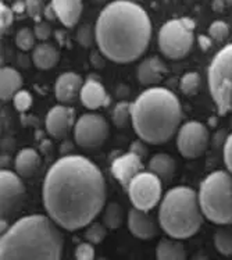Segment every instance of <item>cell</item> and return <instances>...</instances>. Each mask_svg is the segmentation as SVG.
Returning <instances> with one entry per match:
<instances>
[{
  "instance_id": "obj_1",
  "label": "cell",
  "mask_w": 232,
  "mask_h": 260,
  "mask_svg": "<svg viewBox=\"0 0 232 260\" xmlns=\"http://www.w3.org/2000/svg\"><path fill=\"white\" fill-rule=\"evenodd\" d=\"M45 210L63 230L89 225L106 203V181L101 169L79 154H64L46 173L42 185Z\"/></svg>"
},
{
  "instance_id": "obj_2",
  "label": "cell",
  "mask_w": 232,
  "mask_h": 260,
  "mask_svg": "<svg viewBox=\"0 0 232 260\" xmlns=\"http://www.w3.org/2000/svg\"><path fill=\"white\" fill-rule=\"evenodd\" d=\"M152 38L148 13L131 0L107 5L96 21L95 39L101 53L114 63H131L142 56Z\"/></svg>"
},
{
  "instance_id": "obj_3",
  "label": "cell",
  "mask_w": 232,
  "mask_h": 260,
  "mask_svg": "<svg viewBox=\"0 0 232 260\" xmlns=\"http://www.w3.org/2000/svg\"><path fill=\"white\" fill-rule=\"evenodd\" d=\"M63 250L61 227L49 214L18 218L0 238L2 260H60Z\"/></svg>"
},
{
  "instance_id": "obj_4",
  "label": "cell",
  "mask_w": 232,
  "mask_h": 260,
  "mask_svg": "<svg viewBox=\"0 0 232 260\" xmlns=\"http://www.w3.org/2000/svg\"><path fill=\"white\" fill-rule=\"evenodd\" d=\"M181 120L180 99L167 88H148L132 103V127L146 144L169 142L178 133Z\"/></svg>"
},
{
  "instance_id": "obj_5",
  "label": "cell",
  "mask_w": 232,
  "mask_h": 260,
  "mask_svg": "<svg viewBox=\"0 0 232 260\" xmlns=\"http://www.w3.org/2000/svg\"><path fill=\"white\" fill-rule=\"evenodd\" d=\"M203 212L197 192L189 186L171 188L160 202L158 224L171 238L193 237L203 224Z\"/></svg>"
},
{
  "instance_id": "obj_6",
  "label": "cell",
  "mask_w": 232,
  "mask_h": 260,
  "mask_svg": "<svg viewBox=\"0 0 232 260\" xmlns=\"http://www.w3.org/2000/svg\"><path fill=\"white\" fill-rule=\"evenodd\" d=\"M203 216L218 225H232V174L214 171L202 181L197 192Z\"/></svg>"
},
{
  "instance_id": "obj_7",
  "label": "cell",
  "mask_w": 232,
  "mask_h": 260,
  "mask_svg": "<svg viewBox=\"0 0 232 260\" xmlns=\"http://www.w3.org/2000/svg\"><path fill=\"white\" fill-rule=\"evenodd\" d=\"M209 89L218 113H232V43L222 48L209 67Z\"/></svg>"
},
{
  "instance_id": "obj_8",
  "label": "cell",
  "mask_w": 232,
  "mask_h": 260,
  "mask_svg": "<svg viewBox=\"0 0 232 260\" xmlns=\"http://www.w3.org/2000/svg\"><path fill=\"white\" fill-rule=\"evenodd\" d=\"M193 29L195 22L189 18L165 22L158 32V48L161 53L171 60L188 56L193 45Z\"/></svg>"
},
{
  "instance_id": "obj_9",
  "label": "cell",
  "mask_w": 232,
  "mask_h": 260,
  "mask_svg": "<svg viewBox=\"0 0 232 260\" xmlns=\"http://www.w3.org/2000/svg\"><path fill=\"white\" fill-rule=\"evenodd\" d=\"M132 206L149 212L161 202L163 181L152 171H142L127 186Z\"/></svg>"
},
{
  "instance_id": "obj_10",
  "label": "cell",
  "mask_w": 232,
  "mask_h": 260,
  "mask_svg": "<svg viewBox=\"0 0 232 260\" xmlns=\"http://www.w3.org/2000/svg\"><path fill=\"white\" fill-rule=\"evenodd\" d=\"M22 177L10 170L0 171V216L7 221L16 218L25 202Z\"/></svg>"
},
{
  "instance_id": "obj_11",
  "label": "cell",
  "mask_w": 232,
  "mask_h": 260,
  "mask_svg": "<svg viewBox=\"0 0 232 260\" xmlns=\"http://www.w3.org/2000/svg\"><path fill=\"white\" fill-rule=\"evenodd\" d=\"M110 127L105 117L97 113H86L79 117L74 125V138L79 148L95 150L109 138Z\"/></svg>"
},
{
  "instance_id": "obj_12",
  "label": "cell",
  "mask_w": 232,
  "mask_h": 260,
  "mask_svg": "<svg viewBox=\"0 0 232 260\" xmlns=\"http://www.w3.org/2000/svg\"><path fill=\"white\" fill-rule=\"evenodd\" d=\"M209 146V131L199 121H188L177 133V148L185 159H197Z\"/></svg>"
},
{
  "instance_id": "obj_13",
  "label": "cell",
  "mask_w": 232,
  "mask_h": 260,
  "mask_svg": "<svg viewBox=\"0 0 232 260\" xmlns=\"http://www.w3.org/2000/svg\"><path fill=\"white\" fill-rule=\"evenodd\" d=\"M74 110L67 105H57L50 109L46 116V129L54 139H63L67 137L74 124Z\"/></svg>"
},
{
  "instance_id": "obj_14",
  "label": "cell",
  "mask_w": 232,
  "mask_h": 260,
  "mask_svg": "<svg viewBox=\"0 0 232 260\" xmlns=\"http://www.w3.org/2000/svg\"><path fill=\"white\" fill-rule=\"evenodd\" d=\"M143 171L142 157L135 152H128L118 156L111 163V174L122 186L127 188L135 177Z\"/></svg>"
},
{
  "instance_id": "obj_15",
  "label": "cell",
  "mask_w": 232,
  "mask_h": 260,
  "mask_svg": "<svg viewBox=\"0 0 232 260\" xmlns=\"http://www.w3.org/2000/svg\"><path fill=\"white\" fill-rule=\"evenodd\" d=\"M128 229L131 234L138 239H153L158 234L157 223L154 221V218L145 210L132 207L128 212Z\"/></svg>"
},
{
  "instance_id": "obj_16",
  "label": "cell",
  "mask_w": 232,
  "mask_h": 260,
  "mask_svg": "<svg viewBox=\"0 0 232 260\" xmlns=\"http://www.w3.org/2000/svg\"><path fill=\"white\" fill-rule=\"evenodd\" d=\"M82 78L77 73H64L57 78L54 84V95L60 103L70 105L74 103L75 99L81 93L82 88Z\"/></svg>"
},
{
  "instance_id": "obj_17",
  "label": "cell",
  "mask_w": 232,
  "mask_h": 260,
  "mask_svg": "<svg viewBox=\"0 0 232 260\" xmlns=\"http://www.w3.org/2000/svg\"><path fill=\"white\" fill-rule=\"evenodd\" d=\"M79 98H81L82 105L89 110L101 109V107L107 106L110 103V96L107 95L103 84L99 82L96 78H92V77H89L84 82V85L81 88Z\"/></svg>"
},
{
  "instance_id": "obj_18",
  "label": "cell",
  "mask_w": 232,
  "mask_h": 260,
  "mask_svg": "<svg viewBox=\"0 0 232 260\" xmlns=\"http://www.w3.org/2000/svg\"><path fill=\"white\" fill-rule=\"evenodd\" d=\"M167 73V67L161 58L148 57L138 67V81L143 86H154L161 82Z\"/></svg>"
},
{
  "instance_id": "obj_19",
  "label": "cell",
  "mask_w": 232,
  "mask_h": 260,
  "mask_svg": "<svg viewBox=\"0 0 232 260\" xmlns=\"http://www.w3.org/2000/svg\"><path fill=\"white\" fill-rule=\"evenodd\" d=\"M41 156L35 149L25 148L21 149L16 156V161H14V167H16V173L22 178H29L32 175H35L41 167Z\"/></svg>"
},
{
  "instance_id": "obj_20",
  "label": "cell",
  "mask_w": 232,
  "mask_h": 260,
  "mask_svg": "<svg viewBox=\"0 0 232 260\" xmlns=\"http://www.w3.org/2000/svg\"><path fill=\"white\" fill-rule=\"evenodd\" d=\"M57 18L65 27H74L82 13V0H52Z\"/></svg>"
},
{
  "instance_id": "obj_21",
  "label": "cell",
  "mask_w": 232,
  "mask_h": 260,
  "mask_svg": "<svg viewBox=\"0 0 232 260\" xmlns=\"http://www.w3.org/2000/svg\"><path fill=\"white\" fill-rule=\"evenodd\" d=\"M22 77L17 70L3 67L0 71V98L2 101H10L18 90H21Z\"/></svg>"
},
{
  "instance_id": "obj_22",
  "label": "cell",
  "mask_w": 232,
  "mask_h": 260,
  "mask_svg": "<svg viewBox=\"0 0 232 260\" xmlns=\"http://www.w3.org/2000/svg\"><path fill=\"white\" fill-rule=\"evenodd\" d=\"M175 170H177V163L174 157H171L167 153L154 154L153 157L149 160V171L157 175L163 182H170L173 180Z\"/></svg>"
},
{
  "instance_id": "obj_23",
  "label": "cell",
  "mask_w": 232,
  "mask_h": 260,
  "mask_svg": "<svg viewBox=\"0 0 232 260\" xmlns=\"http://www.w3.org/2000/svg\"><path fill=\"white\" fill-rule=\"evenodd\" d=\"M60 60V54L54 45L42 42L37 45L32 52V61L39 70H52Z\"/></svg>"
},
{
  "instance_id": "obj_24",
  "label": "cell",
  "mask_w": 232,
  "mask_h": 260,
  "mask_svg": "<svg viewBox=\"0 0 232 260\" xmlns=\"http://www.w3.org/2000/svg\"><path fill=\"white\" fill-rule=\"evenodd\" d=\"M156 257L157 260H185L186 250L181 239L163 238L156 248Z\"/></svg>"
},
{
  "instance_id": "obj_25",
  "label": "cell",
  "mask_w": 232,
  "mask_h": 260,
  "mask_svg": "<svg viewBox=\"0 0 232 260\" xmlns=\"http://www.w3.org/2000/svg\"><path fill=\"white\" fill-rule=\"evenodd\" d=\"M124 221V210L117 202H110L105 207L103 223L109 230L120 229Z\"/></svg>"
},
{
  "instance_id": "obj_26",
  "label": "cell",
  "mask_w": 232,
  "mask_h": 260,
  "mask_svg": "<svg viewBox=\"0 0 232 260\" xmlns=\"http://www.w3.org/2000/svg\"><path fill=\"white\" fill-rule=\"evenodd\" d=\"M214 245L222 256H232V229H218L214 234Z\"/></svg>"
},
{
  "instance_id": "obj_27",
  "label": "cell",
  "mask_w": 232,
  "mask_h": 260,
  "mask_svg": "<svg viewBox=\"0 0 232 260\" xmlns=\"http://www.w3.org/2000/svg\"><path fill=\"white\" fill-rule=\"evenodd\" d=\"M111 117H113V122L116 127H127L128 122L132 121V103H128V102L117 103Z\"/></svg>"
},
{
  "instance_id": "obj_28",
  "label": "cell",
  "mask_w": 232,
  "mask_h": 260,
  "mask_svg": "<svg viewBox=\"0 0 232 260\" xmlns=\"http://www.w3.org/2000/svg\"><path fill=\"white\" fill-rule=\"evenodd\" d=\"M107 227L105 225L103 221H92L89 225H86V231H85V239L93 245H99L101 242L105 241L107 237Z\"/></svg>"
},
{
  "instance_id": "obj_29",
  "label": "cell",
  "mask_w": 232,
  "mask_h": 260,
  "mask_svg": "<svg viewBox=\"0 0 232 260\" xmlns=\"http://www.w3.org/2000/svg\"><path fill=\"white\" fill-rule=\"evenodd\" d=\"M201 84H202V78L199 73H186V74L181 78L180 86H181V92L186 96H193L196 95L199 89H201Z\"/></svg>"
},
{
  "instance_id": "obj_30",
  "label": "cell",
  "mask_w": 232,
  "mask_h": 260,
  "mask_svg": "<svg viewBox=\"0 0 232 260\" xmlns=\"http://www.w3.org/2000/svg\"><path fill=\"white\" fill-rule=\"evenodd\" d=\"M35 32H32L29 28H21L20 31L17 32L16 37V45L17 48L21 49L24 52L34 49L35 45Z\"/></svg>"
},
{
  "instance_id": "obj_31",
  "label": "cell",
  "mask_w": 232,
  "mask_h": 260,
  "mask_svg": "<svg viewBox=\"0 0 232 260\" xmlns=\"http://www.w3.org/2000/svg\"><path fill=\"white\" fill-rule=\"evenodd\" d=\"M13 102H14V107L18 112H26L32 106V96L28 90L21 89L14 95Z\"/></svg>"
},
{
  "instance_id": "obj_32",
  "label": "cell",
  "mask_w": 232,
  "mask_h": 260,
  "mask_svg": "<svg viewBox=\"0 0 232 260\" xmlns=\"http://www.w3.org/2000/svg\"><path fill=\"white\" fill-rule=\"evenodd\" d=\"M211 39H214L217 42H221L229 34V27L224 21H214L209 28Z\"/></svg>"
},
{
  "instance_id": "obj_33",
  "label": "cell",
  "mask_w": 232,
  "mask_h": 260,
  "mask_svg": "<svg viewBox=\"0 0 232 260\" xmlns=\"http://www.w3.org/2000/svg\"><path fill=\"white\" fill-rule=\"evenodd\" d=\"M95 248L90 242H81L75 248V259L77 260H93L95 259Z\"/></svg>"
},
{
  "instance_id": "obj_34",
  "label": "cell",
  "mask_w": 232,
  "mask_h": 260,
  "mask_svg": "<svg viewBox=\"0 0 232 260\" xmlns=\"http://www.w3.org/2000/svg\"><path fill=\"white\" fill-rule=\"evenodd\" d=\"M77 41H78L84 48H89L93 43V32H92V28L85 24L82 27L79 28L78 32H77Z\"/></svg>"
},
{
  "instance_id": "obj_35",
  "label": "cell",
  "mask_w": 232,
  "mask_h": 260,
  "mask_svg": "<svg viewBox=\"0 0 232 260\" xmlns=\"http://www.w3.org/2000/svg\"><path fill=\"white\" fill-rule=\"evenodd\" d=\"M13 18H14V11L13 9H10L9 6L0 5V22H2V31H5L7 28L10 27L11 22H13Z\"/></svg>"
},
{
  "instance_id": "obj_36",
  "label": "cell",
  "mask_w": 232,
  "mask_h": 260,
  "mask_svg": "<svg viewBox=\"0 0 232 260\" xmlns=\"http://www.w3.org/2000/svg\"><path fill=\"white\" fill-rule=\"evenodd\" d=\"M26 3V13H28V16L32 17V18H35L38 20L41 14H42V0H25Z\"/></svg>"
},
{
  "instance_id": "obj_37",
  "label": "cell",
  "mask_w": 232,
  "mask_h": 260,
  "mask_svg": "<svg viewBox=\"0 0 232 260\" xmlns=\"http://www.w3.org/2000/svg\"><path fill=\"white\" fill-rule=\"evenodd\" d=\"M34 32H35L37 39H39V41H46L50 37V34H52V28H50V25L46 21H39L35 25Z\"/></svg>"
},
{
  "instance_id": "obj_38",
  "label": "cell",
  "mask_w": 232,
  "mask_h": 260,
  "mask_svg": "<svg viewBox=\"0 0 232 260\" xmlns=\"http://www.w3.org/2000/svg\"><path fill=\"white\" fill-rule=\"evenodd\" d=\"M224 163L227 170L232 174V134H229L224 145Z\"/></svg>"
},
{
  "instance_id": "obj_39",
  "label": "cell",
  "mask_w": 232,
  "mask_h": 260,
  "mask_svg": "<svg viewBox=\"0 0 232 260\" xmlns=\"http://www.w3.org/2000/svg\"><path fill=\"white\" fill-rule=\"evenodd\" d=\"M145 144H146V142H145V141H142V139L132 142L131 152H135V153L139 154L141 157H143L145 154L148 153V149H146V145Z\"/></svg>"
},
{
  "instance_id": "obj_40",
  "label": "cell",
  "mask_w": 232,
  "mask_h": 260,
  "mask_svg": "<svg viewBox=\"0 0 232 260\" xmlns=\"http://www.w3.org/2000/svg\"><path fill=\"white\" fill-rule=\"evenodd\" d=\"M13 11L14 13H18V14H21V13H24V11L26 10V3L24 2V0H17V2H14V5H13Z\"/></svg>"
},
{
  "instance_id": "obj_41",
  "label": "cell",
  "mask_w": 232,
  "mask_h": 260,
  "mask_svg": "<svg viewBox=\"0 0 232 260\" xmlns=\"http://www.w3.org/2000/svg\"><path fill=\"white\" fill-rule=\"evenodd\" d=\"M199 45H201L202 50L206 52V50H209V49L211 48V39L210 38L201 35V37H199Z\"/></svg>"
},
{
  "instance_id": "obj_42",
  "label": "cell",
  "mask_w": 232,
  "mask_h": 260,
  "mask_svg": "<svg viewBox=\"0 0 232 260\" xmlns=\"http://www.w3.org/2000/svg\"><path fill=\"white\" fill-rule=\"evenodd\" d=\"M43 14H45V16H46V18H48V20H50V21L57 18V14H56V11H54V9H53L52 5L48 6V7L45 9V13H43Z\"/></svg>"
},
{
  "instance_id": "obj_43",
  "label": "cell",
  "mask_w": 232,
  "mask_h": 260,
  "mask_svg": "<svg viewBox=\"0 0 232 260\" xmlns=\"http://www.w3.org/2000/svg\"><path fill=\"white\" fill-rule=\"evenodd\" d=\"M225 2H227V3H228V5H229V6H232V0H225Z\"/></svg>"
},
{
  "instance_id": "obj_44",
  "label": "cell",
  "mask_w": 232,
  "mask_h": 260,
  "mask_svg": "<svg viewBox=\"0 0 232 260\" xmlns=\"http://www.w3.org/2000/svg\"><path fill=\"white\" fill-rule=\"evenodd\" d=\"M95 2H97V3H101V2H105V0H95Z\"/></svg>"
}]
</instances>
